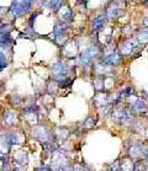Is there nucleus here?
Returning a JSON list of instances; mask_svg holds the SVG:
<instances>
[{
    "mask_svg": "<svg viewBox=\"0 0 148 171\" xmlns=\"http://www.w3.org/2000/svg\"><path fill=\"white\" fill-rule=\"evenodd\" d=\"M137 47H138V42H137V41H128V42H126L123 44L122 53H125V54L133 53V50H135V48H137Z\"/></svg>",
    "mask_w": 148,
    "mask_h": 171,
    "instance_id": "423d86ee",
    "label": "nucleus"
},
{
    "mask_svg": "<svg viewBox=\"0 0 148 171\" xmlns=\"http://www.w3.org/2000/svg\"><path fill=\"white\" fill-rule=\"evenodd\" d=\"M131 154L133 158H138V156L142 155V148L140 144H135L131 148Z\"/></svg>",
    "mask_w": 148,
    "mask_h": 171,
    "instance_id": "9b49d317",
    "label": "nucleus"
},
{
    "mask_svg": "<svg viewBox=\"0 0 148 171\" xmlns=\"http://www.w3.org/2000/svg\"><path fill=\"white\" fill-rule=\"evenodd\" d=\"M72 85V80L71 79H64L61 81V84H59V86L61 87H67V86H71Z\"/></svg>",
    "mask_w": 148,
    "mask_h": 171,
    "instance_id": "f3484780",
    "label": "nucleus"
},
{
    "mask_svg": "<svg viewBox=\"0 0 148 171\" xmlns=\"http://www.w3.org/2000/svg\"><path fill=\"white\" fill-rule=\"evenodd\" d=\"M121 61H122V54L115 52L109 54L108 57H105L101 64H104V65H117V64L121 63Z\"/></svg>",
    "mask_w": 148,
    "mask_h": 171,
    "instance_id": "f03ea898",
    "label": "nucleus"
},
{
    "mask_svg": "<svg viewBox=\"0 0 148 171\" xmlns=\"http://www.w3.org/2000/svg\"><path fill=\"white\" fill-rule=\"evenodd\" d=\"M0 42H1V47L3 48H8L9 46H10L12 43V38H11V36L10 33H5L4 36H1V38H0Z\"/></svg>",
    "mask_w": 148,
    "mask_h": 171,
    "instance_id": "1a4fd4ad",
    "label": "nucleus"
},
{
    "mask_svg": "<svg viewBox=\"0 0 148 171\" xmlns=\"http://www.w3.org/2000/svg\"><path fill=\"white\" fill-rule=\"evenodd\" d=\"M98 54H99V50H98V49H96L95 47H90L84 54L82 55V61H80V63H83V64H88L90 61H92V59H94L95 57H98Z\"/></svg>",
    "mask_w": 148,
    "mask_h": 171,
    "instance_id": "7ed1b4c3",
    "label": "nucleus"
},
{
    "mask_svg": "<svg viewBox=\"0 0 148 171\" xmlns=\"http://www.w3.org/2000/svg\"><path fill=\"white\" fill-rule=\"evenodd\" d=\"M14 171H17V170H14Z\"/></svg>",
    "mask_w": 148,
    "mask_h": 171,
    "instance_id": "b1692460",
    "label": "nucleus"
},
{
    "mask_svg": "<svg viewBox=\"0 0 148 171\" xmlns=\"http://www.w3.org/2000/svg\"><path fill=\"white\" fill-rule=\"evenodd\" d=\"M132 110L133 111H136V112H147L148 111V107H147V105L145 101H141V100H138L136 101V102H133L132 105Z\"/></svg>",
    "mask_w": 148,
    "mask_h": 171,
    "instance_id": "0eeeda50",
    "label": "nucleus"
},
{
    "mask_svg": "<svg viewBox=\"0 0 148 171\" xmlns=\"http://www.w3.org/2000/svg\"><path fill=\"white\" fill-rule=\"evenodd\" d=\"M0 27H1V18H0Z\"/></svg>",
    "mask_w": 148,
    "mask_h": 171,
    "instance_id": "5701e85b",
    "label": "nucleus"
},
{
    "mask_svg": "<svg viewBox=\"0 0 148 171\" xmlns=\"http://www.w3.org/2000/svg\"><path fill=\"white\" fill-rule=\"evenodd\" d=\"M72 17H73V15H72V11L71 10H64V12L62 14V18H63L64 21H71Z\"/></svg>",
    "mask_w": 148,
    "mask_h": 171,
    "instance_id": "2eb2a0df",
    "label": "nucleus"
},
{
    "mask_svg": "<svg viewBox=\"0 0 148 171\" xmlns=\"http://www.w3.org/2000/svg\"><path fill=\"white\" fill-rule=\"evenodd\" d=\"M94 124H95V121H94V119H92V118H88L86 119V122L84 123V126L86 127V128H91V127H94Z\"/></svg>",
    "mask_w": 148,
    "mask_h": 171,
    "instance_id": "dca6fc26",
    "label": "nucleus"
},
{
    "mask_svg": "<svg viewBox=\"0 0 148 171\" xmlns=\"http://www.w3.org/2000/svg\"><path fill=\"white\" fill-rule=\"evenodd\" d=\"M36 0H20V1H15L11 5L10 11L11 14L16 16H20V15H24V14L29 12L32 6H34Z\"/></svg>",
    "mask_w": 148,
    "mask_h": 171,
    "instance_id": "f257e3e1",
    "label": "nucleus"
},
{
    "mask_svg": "<svg viewBox=\"0 0 148 171\" xmlns=\"http://www.w3.org/2000/svg\"><path fill=\"white\" fill-rule=\"evenodd\" d=\"M133 92H135V91H133L132 87H127V89H125V90L122 91L121 95H122V96H131Z\"/></svg>",
    "mask_w": 148,
    "mask_h": 171,
    "instance_id": "a211bd4d",
    "label": "nucleus"
},
{
    "mask_svg": "<svg viewBox=\"0 0 148 171\" xmlns=\"http://www.w3.org/2000/svg\"><path fill=\"white\" fill-rule=\"evenodd\" d=\"M8 67V61L5 58V55H4L3 53H0V72L4 70Z\"/></svg>",
    "mask_w": 148,
    "mask_h": 171,
    "instance_id": "4468645a",
    "label": "nucleus"
},
{
    "mask_svg": "<svg viewBox=\"0 0 148 171\" xmlns=\"http://www.w3.org/2000/svg\"><path fill=\"white\" fill-rule=\"evenodd\" d=\"M68 72V67L64 63H56L53 65V73L57 76H66V74Z\"/></svg>",
    "mask_w": 148,
    "mask_h": 171,
    "instance_id": "39448f33",
    "label": "nucleus"
},
{
    "mask_svg": "<svg viewBox=\"0 0 148 171\" xmlns=\"http://www.w3.org/2000/svg\"><path fill=\"white\" fill-rule=\"evenodd\" d=\"M64 32H66V27H64L63 25L56 26V29H54V37H56V38H59L61 36H63Z\"/></svg>",
    "mask_w": 148,
    "mask_h": 171,
    "instance_id": "ddd939ff",
    "label": "nucleus"
},
{
    "mask_svg": "<svg viewBox=\"0 0 148 171\" xmlns=\"http://www.w3.org/2000/svg\"><path fill=\"white\" fill-rule=\"evenodd\" d=\"M145 26H148V17H147L146 20H145Z\"/></svg>",
    "mask_w": 148,
    "mask_h": 171,
    "instance_id": "4be33fe9",
    "label": "nucleus"
},
{
    "mask_svg": "<svg viewBox=\"0 0 148 171\" xmlns=\"http://www.w3.org/2000/svg\"><path fill=\"white\" fill-rule=\"evenodd\" d=\"M120 12H121V9H117L116 4H112L109 9V17L110 18H116L120 15Z\"/></svg>",
    "mask_w": 148,
    "mask_h": 171,
    "instance_id": "9d476101",
    "label": "nucleus"
},
{
    "mask_svg": "<svg viewBox=\"0 0 148 171\" xmlns=\"http://www.w3.org/2000/svg\"><path fill=\"white\" fill-rule=\"evenodd\" d=\"M36 17H37V14H34V15H32V17L30 18V26H31V27L34 26V20H35Z\"/></svg>",
    "mask_w": 148,
    "mask_h": 171,
    "instance_id": "412c9836",
    "label": "nucleus"
},
{
    "mask_svg": "<svg viewBox=\"0 0 148 171\" xmlns=\"http://www.w3.org/2000/svg\"><path fill=\"white\" fill-rule=\"evenodd\" d=\"M138 40L141 41H143V42H145V41H147L148 40V32L147 31H145V32H141V35H140V37H138Z\"/></svg>",
    "mask_w": 148,
    "mask_h": 171,
    "instance_id": "6ab92c4d",
    "label": "nucleus"
},
{
    "mask_svg": "<svg viewBox=\"0 0 148 171\" xmlns=\"http://www.w3.org/2000/svg\"><path fill=\"white\" fill-rule=\"evenodd\" d=\"M36 171H51V169L47 168V166H41V168H38Z\"/></svg>",
    "mask_w": 148,
    "mask_h": 171,
    "instance_id": "aec40b11",
    "label": "nucleus"
},
{
    "mask_svg": "<svg viewBox=\"0 0 148 171\" xmlns=\"http://www.w3.org/2000/svg\"><path fill=\"white\" fill-rule=\"evenodd\" d=\"M115 116H116V118L119 119L120 122H122V121H126V119L130 117V116H128V112H127V111H125V110L117 111V112L115 113Z\"/></svg>",
    "mask_w": 148,
    "mask_h": 171,
    "instance_id": "f8f14e48",
    "label": "nucleus"
},
{
    "mask_svg": "<svg viewBox=\"0 0 148 171\" xmlns=\"http://www.w3.org/2000/svg\"><path fill=\"white\" fill-rule=\"evenodd\" d=\"M45 4L47 6H49L52 10L57 11L58 9H61L63 6V0H46Z\"/></svg>",
    "mask_w": 148,
    "mask_h": 171,
    "instance_id": "6e6552de",
    "label": "nucleus"
},
{
    "mask_svg": "<svg viewBox=\"0 0 148 171\" xmlns=\"http://www.w3.org/2000/svg\"><path fill=\"white\" fill-rule=\"evenodd\" d=\"M105 22H106V16L105 15L96 16L94 18V21H92V30L94 31H100L101 29H104Z\"/></svg>",
    "mask_w": 148,
    "mask_h": 171,
    "instance_id": "20e7f679",
    "label": "nucleus"
}]
</instances>
